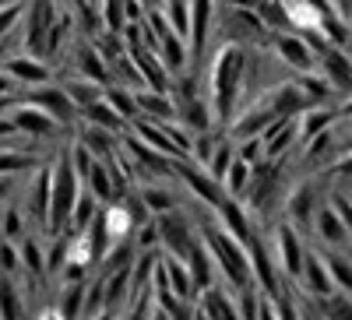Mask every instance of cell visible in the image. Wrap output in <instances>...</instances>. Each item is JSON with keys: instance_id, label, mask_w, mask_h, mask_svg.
<instances>
[{"instance_id": "d4e9b609", "label": "cell", "mask_w": 352, "mask_h": 320, "mask_svg": "<svg viewBox=\"0 0 352 320\" xmlns=\"http://www.w3.org/2000/svg\"><path fill=\"white\" fill-rule=\"evenodd\" d=\"M11 187H14V180H11V176H0V205H4V201L11 197Z\"/></svg>"}, {"instance_id": "9c48e42d", "label": "cell", "mask_w": 352, "mask_h": 320, "mask_svg": "<svg viewBox=\"0 0 352 320\" xmlns=\"http://www.w3.org/2000/svg\"><path fill=\"white\" fill-rule=\"evenodd\" d=\"M314 222H317V240H324L328 247H342V243H349V229H345V222L338 218V212L331 208V201L317 208Z\"/></svg>"}, {"instance_id": "44dd1931", "label": "cell", "mask_w": 352, "mask_h": 320, "mask_svg": "<svg viewBox=\"0 0 352 320\" xmlns=\"http://www.w3.org/2000/svg\"><path fill=\"white\" fill-rule=\"evenodd\" d=\"M32 320H67V313L60 310V303L53 299H43L36 310H32Z\"/></svg>"}, {"instance_id": "3957f363", "label": "cell", "mask_w": 352, "mask_h": 320, "mask_svg": "<svg viewBox=\"0 0 352 320\" xmlns=\"http://www.w3.org/2000/svg\"><path fill=\"white\" fill-rule=\"evenodd\" d=\"M60 152V148H56ZM50 197H53V162H39L32 169V183H28V197H21L28 222H36V229L46 232L50 225Z\"/></svg>"}, {"instance_id": "52a82bcc", "label": "cell", "mask_w": 352, "mask_h": 320, "mask_svg": "<svg viewBox=\"0 0 352 320\" xmlns=\"http://www.w3.org/2000/svg\"><path fill=\"white\" fill-rule=\"evenodd\" d=\"M300 282L307 285V293H310L314 299H328V296L338 293L335 282H331V271H328V260L320 257V253H307V257H303Z\"/></svg>"}, {"instance_id": "ba28073f", "label": "cell", "mask_w": 352, "mask_h": 320, "mask_svg": "<svg viewBox=\"0 0 352 320\" xmlns=\"http://www.w3.org/2000/svg\"><path fill=\"white\" fill-rule=\"evenodd\" d=\"M138 99V109L141 116H148L155 124H166V120H176V99L169 92H155V89H138L134 92Z\"/></svg>"}, {"instance_id": "8992f818", "label": "cell", "mask_w": 352, "mask_h": 320, "mask_svg": "<svg viewBox=\"0 0 352 320\" xmlns=\"http://www.w3.org/2000/svg\"><path fill=\"white\" fill-rule=\"evenodd\" d=\"M4 71L21 84V92H25V89H36V84H50V81L56 78L53 67H50L46 60H39V56H28V53L8 56V60H4Z\"/></svg>"}, {"instance_id": "5bb4252c", "label": "cell", "mask_w": 352, "mask_h": 320, "mask_svg": "<svg viewBox=\"0 0 352 320\" xmlns=\"http://www.w3.org/2000/svg\"><path fill=\"white\" fill-rule=\"evenodd\" d=\"M106 102L116 109V113H120L124 116V120H127V127L138 120V116H141V109H138V99H134V89H124V84H106Z\"/></svg>"}, {"instance_id": "ffe728a7", "label": "cell", "mask_w": 352, "mask_h": 320, "mask_svg": "<svg viewBox=\"0 0 352 320\" xmlns=\"http://www.w3.org/2000/svg\"><path fill=\"white\" fill-rule=\"evenodd\" d=\"M21 11H25V0H21V4H4V8H0V39H8L18 28Z\"/></svg>"}, {"instance_id": "8fae6325", "label": "cell", "mask_w": 352, "mask_h": 320, "mask_svg": "<svg viewBox=\"0 0 352 320\" xmlns=\"http://www.w3.org/2000/svg\"><path fill=\"white\" fill-rule=\"evenodd\" d=\"M18 250H21V271H28V278L46 282V243L39 232L36 236H25L18 243Z\"/></svg>"}, {"instance_id": "4316f807", "label": "cell", "mask_w": 352, "mask_h": 320, "mask_svg": "<svg viewBox=\"0 0 352 320\" xmlns=\"http://www.w3.org/2000/svg\"><path fill=\"white\" fill-rule=\"evenodd\" d=\"M349 18H352V0H349Z\"/></svg>"}, {"instance_id": "277c9868", "label": "cell", "mask_w": 352, "mask_h": 320, "mask_svg": "<svg viewBox=\"0 0 352 320\" xmlns=\"http://www.w3.org/2000/svg\"><path fill=\"white\" fill-rule=\"evenodd\" d=\"M272 53L289 67V74H307V71H317V53L307 46V39L300 32H272Z\"/></svg>"}, {"instance_id": "e0dca14e", "label": "cell", "mask_w": 352, "mask_h": 320, "mask_svg": "<svg viewBox=\"0 0 352 320\" xmlns=\"http://www.w3.org/2000/svg\"><path fill=\"white\" fill-rule=\"evenodd\" d=\"M162 14L169 18L173 32L180 39H187V32H190V0H162Z\"/></svg>"}, {"instance_id": "7c38bea8", "label": "cell", "mask_w": 352, "mask_h": 320, "mask_svg": "<svg viewBox=\"0 0 352 320\" xmlns=\"http://www.w3.org/2000/svg\"><path fill=\"white\" fill-rule=\"evenodd\" d=\"M81 120H85V124H96V127H102V130H113V134H127V120L106 102V95H102L99 102H92V106H85V109H81Z\"/></svg>"}, {"instance_id": "30bf717a", "label": "cell", "mask_w": 352, "mask_h": 320, "mask_svg": "<svg viewBox=\"0 0 352 320\" xmlns=\"http://www.w3.org/2000/svg\"><path fill=\"white\" fill-rule=\"evenodd\" d=\"M303 89V95L310 99V106H331L335 99H338V92H335V84L320 74V71H307V74H296L292 78Z\"/></svg>"}, {"instance_id": "7a4b0ae2", "label": "cell", "mask_w": 352, "mask_h": 320, "mask_svg": "<svg viewBox=\"0 0 352 320\" xmlns=\"http://www.w3.org/2000/svg\"><path fill=\"white\" fill-rule=\"evenodd\" d=\"M272 260H275V268L282 278H292V282H300V271H303V257L307 250L300 247V229H292L289 222L275 225V240L268 247Z\"/></svg>"}, {"instance_id": "4fadbf2b", "label": "cell", "mask_w": 352, "mask_h": 320, "mask_svg": "<svg viewBox=\"0 0 352 320\" xmlns=\"http://www.w3.org/2000/svg\"><path fill=\"white\" fill-rule=\"evenodd\" d=\"M60 84H64V92L71 95V102L78 106V113L85 109V106H92V102H99L102 99V84H96V81H88V78H81V74H71V78H60Z\"/></svg>"}, {"instance_id": "7402d4cb", "label": "cell", "mask_w": 352, "mask_h": 320, "mask_svg": "<svg viewBox=\"0 0 352 320\" xmlns=\"http://www.w3.org/2000/svg\"><path fill=\"white\" fill-rule=\"evenodd\" d=\"M331 208L338 212V218L345 222L349 236H352V201H345V194H331Z\"/></svg>"}, {"instance_id": "cb8c5ba5", "label": "cell", "mask_w": 352, "mask_h": 320, "mask_svg": "<svg viewBox=\"0 0 352 320\" xmlns=\"http://www.w3.org/2000/svg\"><path fill=\"white\" fill-rule=\"evenodd\" d=\"M331 169H335V172H342L345 180H352V148H345V152H342V159H338Z\"/></svg>"}, {"instance_id": "5b68a950", "label": "cell", "mask_w": 352, "mask_h": 320, "mask_svg": "<svg viewBox=\"0 0 352 320\" xmlns=\"http://www.w3.org/2000/svg\"><path fill=\"white\" fill-rule=\"evenodd\" d=\"M11 120H14L18 134H28V137H36V141H53V137L67 134V130L46 113V109L28 106V102H21V99H18V106L11 109Z\"/></svg>"}, {"instance_id": "ac0fdd59", "label": "cell", "mask_w": 352, "mask_h": 320, "mask_svg": "<svg viewBox=\"0 0 352 320\" xmlns=\"http://www.w3.org/2000/svg\"><path fill=\"white\" fill-rule=\"evenodd\" d=\"M324 260H328V271H331L335 288H342L345 296H352V260H345V257H342V250L324 253Z\"/></svg>"}, {"instance_id": "2e32d148", "label": "cell", "mask_w": 352, "mask_h": 320, "mask_svg": "<svg viewBox=\"0 0 352 320\" xmlns=\"http://www.w3.org/2000/svg\"><path fill=\"white\" fill-rule=\"evenodd\" d=\"M250 162L243 159H232V165L226 169V176H222V194L226 197H243L250 190Z\"/></svg>"}, {"instance_id": "484cf974", "label": "cell", "mask_w": 352, "mask_h": 320, "mask_svg": "<svg viewBox=\"0 0 352 320\" xmlns=\"http://www.w3.org/2000/svg\"><path fill=\"white\" fill-rule=\"evenodd\" d=\"M141 4H144V8H159V4H162V0H141Z\"/></svg>"}, {"instance_id": "6da1fadb", "label": "cell", "mask_w": 352, "mask_h": 320, "mask_svg": "<svg viewBox=\"0 0 352 320\" xmlns=\"http://www.w3.org/2000/svg\"><path fill=\"white\" fill-rule=\"evenodd\" d=\"M134 229H138V218L131 212V205L124 197L109 201V205H102L99 212V232H102V243H99V257L106 247H116V243H131L134 240Z\"/></svg>"}, {"instance_id": "603a6c76", "label": "cell", "mask_w": 352, "mask_h": 320, "mask_svg": "<svg viewBox=\"0 0 352 320\" xmlns=\"http://www.w3.org/2000/svg\"><path fill=\"white\" fill-rule=\"evenodd\" d=\"M0 95H21V84H18L4 67H0Z\"/></svg>"}, {"instance_id": "9a60e30c", "label": "cell", "mask_w": 352, "mask_h": 320, "mask_svg": "<svg viewBox=\"0 0 352 320\" xmlns=\"http://www.w3.org/2000/svg\"><path fill=\"white\" fill-rule=\"evenodd\" d=\"M99 212H102V205L92 197V190H81V197L74 201V212H71V218H67V232L88 229V225L99 218Z\"/></svg>"}, {"instance_id": "d6986e66", "label": "cell", "mask_w": 352, "mask_h": 320, "mask_svg": "<svg viewBox=\"0 0 352 320\" xmlns=\"http://www.w3.org/2000/svg\"><path fill=\"white\" fill-rule=\"evenodd\" d=\"M21 271V250L14 240L0 236V275H18Z\"/></svg>"}]
</instances>
